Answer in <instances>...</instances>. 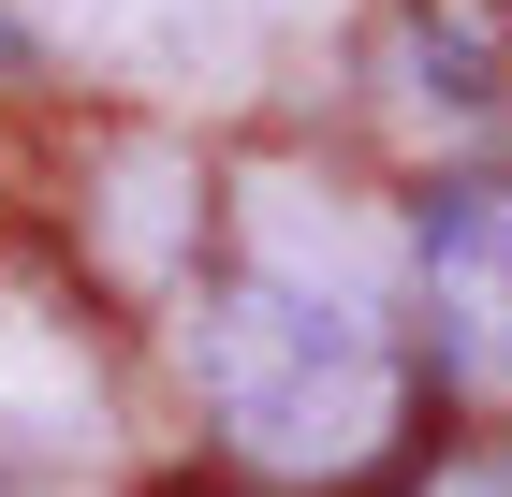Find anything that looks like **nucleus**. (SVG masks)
Masks as SVG:
<instances>
[{"instance_id":"2","label":"nucleus","mask_w":512,"mask_h":497,"mask_svg":"<svg viewBox=\"0 0 512 497\" xmlns=\"http://www.w3.org/2000/svg\"><path fill=\"white\" fill-rule=\"evenodd\" d=\"M410 293L469 395H512V176H454L410 220Z\"/></svg>"},{"instance_id":"3","label":"nucleus","mask_w":512,"mask_h":497,"mask_svg":"<svg viewBox=\"0 0 512 497\" xmlns=\"http://www.w3.org/2000/svg\"><path fill=\"white\" fill-rule=\"evenodd\" d=\"M410 74L439 117H512V0H410Z\"/></svg>"},{"instance_id":"4","label":"nucleus","mask_w":512,"mask_h":497,"mask_svg":"<svg viewBox=\"0 0 512 497\" xmlns=\"http://www.w3.org/2000/svg\"><path fill=\"white\" fill-rule=\"evenodd\" d=\"M410 497H512V454H439Z\"/></svg>"},{"instance_id":"1","label":"nucleus","mask_w":512,"mask_h":497,"mask_svg":"<svg viewBox=\"0 0 512 497\" xmlns=\"http://www.w3.org/2000/svg\"><path fill=\"white\" fill-rule=\"evenodd\" d=\"M191 381L205 424L235 439L249 468H293V483H337V468H381L395 424H410V351L395 322L322 264H220L191 307Z\"/></svg>"}]
</instances>
